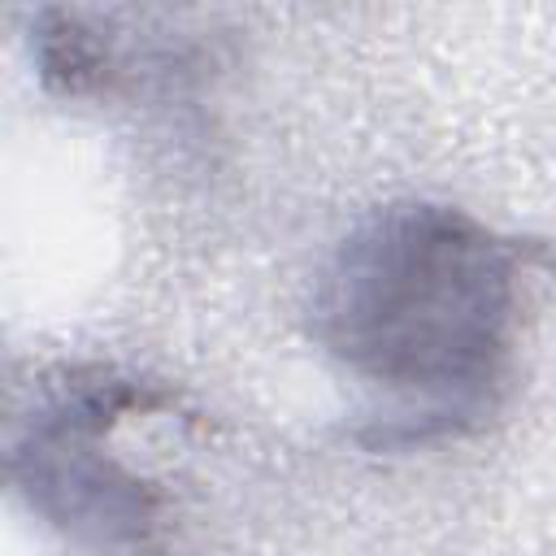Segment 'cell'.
I'll list each match as a JSON object with an SVG mask.
<instances>
[{
	"label": "cell",
	"instance_id": "cell-1",
	"mask_svg": "<svg viewBox=\"0 0 556 556\" xmlns=\"http://www.w3.org/2000/svg\"><path fill=\"white\" fill-rule=\"evenodd\" d=\"M539 252L452 204H387L313 291L317 348L365 391V443L478 430L504 400Z\"/></svg>",
	"mask_w": 556,
	"mask_h": 556
}]
</instances>
